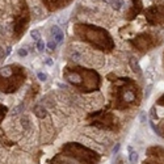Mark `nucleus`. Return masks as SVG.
<instances>
[{
	"label": "nucleus",
	"mask_w": 164,
	"mask_h": 164,
	"mask_svg": "<svg viewBox=\"0 0 164 164\" xmlns=\"http://www.w3.org/2000/svg\"><path fill=\"white\" fill-rule=\"evenodd\" d=\"M35 114L39 117V118H44L46 116V109L45 108H42V106H35Z\"/></svg>",
	"instance_id": "nucleus-12"
},
{
	"label": "nucleus",
	"mask_w": 164,
	"mask_h": 164,
	"mask_svg": "<svg viewBox=\"0 0 164 164\" xmlns=\"http://www.w3.org/2000/svg\"><path fill=\"white\" fill-rule=\"evenodd\" d=\"M130 64H131V67H133V71H134V72H138V74H140V67H139L138 62H137L134 58L130 59Z\"/></svg>",
	"instance_id": "nucleus-11"
},
{
	"label": "nucleus",
	"mask_w": 164,
	"mask_h": 164,
	"mask_svg": "<svg viewBox=\"0 0 164 164\" xmlns=\"http://www.w3.org/2000/svg\"><path fill=\"white\" fill-rule=\"evenodd\" d=\"M76 32L83 39L92 42V44L96 45L101 50H110L112 46H113V42H112L110 37L108 35V33L100 28L79 24L76 26Z\"/></svg>",
	"instance_id": "nucleus-1"
},
{
	"label": "nucleus",
	"mask_w": 164,
	"mask_h": 164,
	"mask_svg": "<svg viewBox=\"0 0 164 164\" xmlns=\"http://www.w3.org/2000/svg\"><path fill=\"white\" fill-rule=\"evenodd\" d=\"M135 45H137L138 49L143 50V49H148V47H151V46H154L155 45V42H154V38L151 37V35L143 34V35H140L139 38H137Z\"/></svg>",
	"instance_id": "nucleus-7"
},
{
	"label": "nucleus",
	"mask_w": 164,
	"mask_h": 164,
	"mask_svg": "<svg viewBox=\"0 0 164 164\" xmlns=\"http://www.w3.org/2000/svg\"><path fill=\"white\" fill-rule=\"evenodd\" d=\"M32 38L35 39V41H39L41 35H39V32L38 30H32Z\"/></svg>",
	"instance_id": "nucleus-13"
},
{
	"label": "nucleus",
	"mask_w": 164,
	"mask_h": 164,
	"mask_svg": "<svg viewBox=\"0 0 164 164\" xmlns=\"http://www.w3.org/2000/svg\"><path fill=\"white\" fill-rule=\"evenodd\" d=\"M131 1V7L129 9V12H127V18H134L135 16L142 11V0H130Z\"/></svg>",
	"instance_id": "nucleus-8"
},
{
	"label": "nucleus",
	"mask_w": 164,
	"mask_h": 164,
	"mask_svg": "<svg viewBox=\"0 0 164 164\" xmlns=\"http://www.w3.org/2000/svg\"><path fill=\"white\" fill-rule=\"evenodd\" d=\"M130 150V154H129V160H130V163L131 164H137L138 162V154H137V151H133L131 148Z\"/></svg>",
	"instance_id": "nucleus-10"
},
{
	"label": "nucleus",
	"mask_w": 164,
	"mask_h": 164,
	"mask_svg": "<svg viewBox=\"0 0 164 164\" xmlns=\"http://www.w3.org/2000/svg\"><path fill=\"white\" fill-rule=\"evenodd\" d=\"M64 78L67 81H70L74 85H84L85 88H96L97 87V76L93 72H80L74 68H68L66 71Z\"/></svg>",
	"instance_id": "nucleus-2"
},
{
	"label": "nucleus",
	"mask_w": 164,
	"mask_h": 164,
	"mask_svg": "<svg viewBox=\"0 0 164 164\" xmlns=\"http://www.w3.org/2000/svg\"><path fill=\"white\" fill-rule=\"evenodd\" d=\"M51 34H52V38L55 39L57 44H61V42L63 41V32H62L61 28H58V26H52L51 28Z\"/></svg>",
	"instance_id": "nucleus-9"
},
{
	"label": "nucleus",
	"mask_w": 164,
	"mask_h": 164,
	"mask_svg": "<svg viewBox=\"0 0 164 164\" xmlns=\"http://www.w3.org/2000/svg\"><path fill=\"white\" fill-rule=\"evenodd\" d=\"M29 17H30V11H29V7L26 4L25 0H21V4H20V11L18 15L16 17V30L18 33H21L24 30L25 25L29 22Z\"/></svg>",
	"instance_id": "nucleus-4"
},
{
	"label": "nucleus",
	"mask_w": 164,
	"mask_h": 164,
	"mask_svg": "<svg viewBox=\"0 0 164 164\" xmlns=\"http://www.w3.org/2000/svg\"><path fill=\"white\" fill-rule=\"evenodd\" d=\"M26 54H28V52H26V50H25V49H21V50L18 51V55H21V57H25Z\"/></svg>",
	"instance_id": "nucleus-17"
},
{
	"label": "nucleus",
	"mask_w": 164,
	"mask_h": 164,
	"mask_svg": "<svg viewBox=\"0 0 164 164\" xmlns=\"http://www.w3.org/2000/svg\"><path fill=\"white\" fill-rule=\"evenodd\" d=\"M37 47H38L39 51H44V50H45V44L41 41V39H39V41H37Z\"/></svg>",
	"instance_id": "nucleus-14"
},
{
	"label": "nucleus",
	"mask_w": 164,
	"mask_h": 164,
	"mask_svg": "<svg viewBox=\"0 0 164 164\" xmlns=\"http://www.w3.org/2000/svg\"><path fill=\"white\" fill-rule=\"evenodd\" d=\"M118 148H120V144H117V146L114 147V148H113V152H117V151H118Z\"/></svg>",
	"instance_id": "nucleus-19"
},
{
	"label": "nucleus",
	"mask_w": 164,
	"mask_h": 164,
	"mask_svg": "<svg viewBox=\"0 0 164 164\" xmlns=\"http://www.w3.org/2000/svg\"><path fill=\"white\" fill-rule=\"evenodd\" d=\"M47 47L49 49H50V50H54V49L55 47H57V42H52V41H50V42H49V44H47Z\"/></svg>",
	"instance_id": "nucleus-16"
},
{
	"label": "nucleus",
	"mask_w": 164,
	"mask_h": 164,
	"mask_svg": "<svg viewBox=\"0 0 164 164\" xmlns=\"http://www.w3.org/2000/svg\"><path fill=\"white\" fill-rule=\"evenodd\" d=\"M121 91H122L121 92V103H123L125 105H130L137 101V93L133 88L126 87V88H122Z\"/></svg>",
	"instance_id": "nucleus-5"
},
{
	"label": "nucleus",
	"mask_w": 164,
	"mask_h": 164,
	"mask_svg": "<svg viewBox=\"0 0 164 164\" xmlns=\"http://www.w3.org/2000/svg\"><path fill=\"white\" fill-rule=\"evenodd\" d=\"M47 64H49V66H51V64H52V62L50 61V59H47Z\"/></svg>",
	"instance_id": "nucleus-20"
},
{
	"label": "nucleus",
	"mask_w": 164,
	"mask_h": 164,
	"mask_svg": "<svg viewBox=\"0 0 164 164\" xmlns=\"http://www.w3.org/2000/svg\"><path fill=\"white\" fill-rule=\"evenodd\" d=\"M4 57H5V51H4V49L0 47V58H4Z\"/></svg>",
	"instance_id": "nucleus-18"
},
{
	"label": "nucleus",
	"mask_w": 164,
	"mask_h": 164,
	"mask_svg": "<svg viewBox=\"0 0 164 164\" xmlns=\"http://www.w3.org/2000/svg\"><path fill=\"white\" fill-rule=\"evenodd\" d=\"M144 16L151 25H164V4L148 7L144 12Z\"/></svg>",
	"instance_id": "nucleus-3"
},
{
	"label": "nucleus",
	"mask_w": 164,
	"mask_h": 164,
	"mask_svg": "<svg viewBox=\"0 0 164 164\" xmlns=\"http://www.w3.org/2000/svg\"><path fill=\"white\" fill-rule=\"evenodd\" d=\"M37 76H38V79L41 81H45L46 79H47V76H46V74H44V72H38L37 74Z\"/></svg>",
	"instance_id": "nucleus-15"
},
{
	"label": "nucleus",
	"mask_w": 164,
	"mask_h": 164,
	"mask_svg": "<svg viewBox=\"0 0 164 164\" xmlns=\"http://www.w3.org/2000/svg\"><path fill=\"white\" fill-rule=\"evenodd\" d=\"M71 1L72 0H42L44 5L49 11H58V9H61V8H64V7H67Z\"/></svg>",
	"instance_id": "nucleus-6"
}]
</instances>
